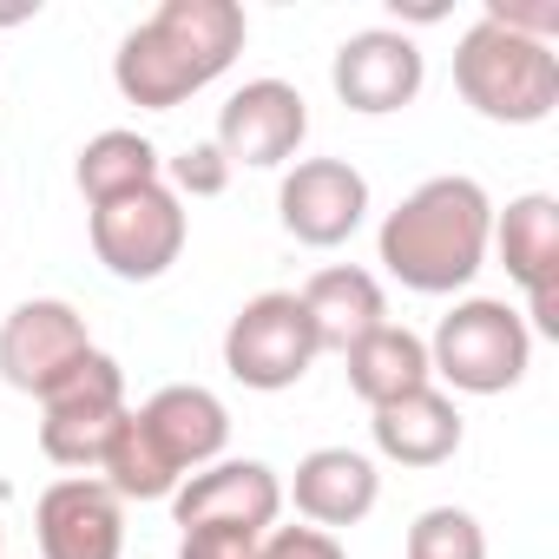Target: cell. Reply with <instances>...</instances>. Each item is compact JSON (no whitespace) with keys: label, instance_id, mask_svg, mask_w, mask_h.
I'll return each mask as SVG.
<instances>
[{"label":"cell","instance_id":"52a82bcc","mask_svg":"<svg viewBox=\"0 0 559 559\" xmlns=\"http://www.w3.org/2000/svg\"><path fill=\"white\" fill-rule=\"evenodd\" d=\"M317 356L323 349H317V330H310L297 290H263V297H250L230 317V330H224V369L243 389H257V395L297 389Z\"/></svg>","mask_w":559,"mask_h":559},{"label":"cell","instance_id":"4fadbf2b","mask_svg":"<svg viewBox=\"0 0 559 559\" xmlns=\"http://www.w3.org/2000/svg\"><path fill=\"white\" fill-rule=\"evenodd\" d=\"M421 80H428V60L421 47L402 34V27H362L336 47L330 60V86L349 112L362 119H382V112H402L421 99Z\"/></svg>","mask_w":559,"mask_h":559},{"label":"cell","instance_id":"cb8c5ba5","mask_svg":"<svg viewBox=\"0 0 559 559\" xmlns=\"http://www.w3.org/2000/svg\"><path fill=\"white\" fill-rule=\"evenodd\" d=\"M487 21H500V27H513V34H526V40H546L552 47V34H559V0H487L480 8Z\"/></svg>","mask_w":559,"mask_h":559},{"label":"cell","instance_id":"3957f363","mask_svg":"<svg viewBox=\"0 0 559 559\" xmlns=\"http://www.w3.org/2000/svg\"><path fill=\"white\" fill-rule=\"evenodd\" d=\"M224 448H230V408L198 382H165L158 395L119 415L99 474L119 500H171L198 467L224 461Z\"/></svg>","mask_w":559,"mask_h":559},{"label":"cell","instance_id":"7c38bea8","mask_svg":"<svg viewBox=\"0 0 559 559\" xmlns=\"http://www.w3.org/2000/svg\"><path fill=\"white\" fill-rule=\"evenodd\" d=\"M276 217L310 250H336L369 217V178L349 158H297L276 185Z\"/></svg>","mask_w":559,"mask_h":559},{"label":"cell","instance_id":"9c48e42d","mask_svg":"<svg viewBox=\"0 0 559 559\" xmlns=\"http://www.w3.org/2000/svg\"><path fill=\"white\" fill-rule=\"evenodd\" d=\"M93 356V330L67 297H27L0 323V382L21 395H47L60 376H73Z\"/></svg>","mask_w":559,"mask_h":559},{"label":"cell","instance_id":"603a6c76","mask_svg":"<svg viewBox=\"0 0 559 559\" xmlns=\"http://www.w3.org/2000/svg\"><path fill=\"white\" fill-rule=\"evenodd\" d=\"M257 559H349V552H343V539L323 533V526H270V533L257 539Z\"/></svg>","mask_w":559,"mask_h":559},{"label":"cell","instance_id":"8fae6325","mask_svg":"<svg viewBox=\"0 0 559 559\" xmlns=\"http://www.w3.org/2000/svg\"><path fill=\"white\" fill-rule=\"evenodd\" d=\"M487 257H500L507 276L520 284L526 330L533 336H559V204L546 191L507 198V211H493Z\"/></svg>","mask_w":559,"mask_h":559},{"label":"cell","instance_id":"484cf974","mask_svg":"<svg viewBox=\"0 0 559 559\" xmlns=\"http://www.w3.org/2000/svg\"><path fill=\"white\" fill-rule=\"evenodd\" d=\"M0 546H8V526H0Z\"/></svg>","mask_w":559,"mask_h":559},{"label":"cell","instance_id":"7a4b0ae2","mask_svg":"<svg viewBox=\"0 0 559 559\" xmlns=\"http://www.w3.org/2000/svg\"><path fill=\"white\" fill-rule=\"evenodd\" d=\"M250 40V21L237 0H165L158 14H145L119 53H112V86L139 112H171L191 93L217 86Z\"/></svg>","mask_w":559,"mask_h":559},{"label":"cell","instance_id":"30bf717a","mask_svg":"<svg viewBox=\"0 0 559 559\" xmlns=\"http://www.w3.org/2000/svg\"><path fill=\"white\" fill-rule=\"evenodd\" d=\"M304 139H310V106H304V93L290 86V80H243L224 106H217V132H211V145L230 158V171L237 165H250V171H276V165H290L297 152H304Z\"/></svg>","mask_w":559,"mask_h":559},{"label":"cell","instance_id":"9a60e30c","mask_svg":"<svg viewBox=\"0 0 559 559\" xmlns=\"http://www.w3.org/2000/svg\"><path fill=\"white\" fill-rule=\"evenodd\" d=\"M34 533H40V559H119L126 552V500L93 474H67L40 493Z\"/></svg>","mask_w":559,"mask_h":559},{"label":"cell","instance_id":"8992f818","mask_svg":"<svg viewBox=\"0 0 559 559\" xmlns=\"http://www.w3.org/2000/svg\"><path fill=\"white\" fill-rule=\"evenodd\" d=\"M86 230H93V257L106 263V276H119V284H158V276L185 257L191 211L158 178L145 191H126L112 204H93Z\"/></svg>","mask_w":559,"mask_h":559},{"label":"cell","instance_id":"ac0fdd59","mask_svg":"<svg viewBox=\"0 0 559 559\" xmlns=\"http://www.w3.org/2000/svg\"><path fill=\"white\" fill-rule=\"evenodd\" d=\"M297 304H304V317H310V330H317V349H330V356H349L369 330L389 323L382 276L362 270V263H330V270H317L310 284L297 290Z\"/></svg>","mask_w":559,"mask_h":559},{"label":"cell","instance_id":"d6986e66","mask_svg":"<svg viewBox=\"0 0 559 559\" xmlns=\"http://www.w3.org/2000/svg\"><path fill=\"white\" fill-rule=\"evenodd\" d=\"M343 369H349V389H356L369 408H389V402H402V395H415V389L435 382L428 343H421L415 330H402V323L369 330V336L343 356Z\"/></svg>","mask_w":559,"mask_h":559},{"label":"cell","instance_id":"5bb4252c","mask_svg":"<svg viewBox=\"0 0 559 559\" xmlns=\"http://www.w3.org/2000/svg\"><path fill=\"white\" fill-rule=\"evenodd\" d=\"M276 513H284V480H276L270 461H211L198 467L178 493H171V520L191 526H230V533H270Z\"/></svg>","mask_w":559,"mask_h":559},{"label":"cell","instance_id":"277c9868","mask_svg":"<svg viewBox=\"0 0 559 559\" xmlns=\"http://www.w3.org/2000/svg\"><path fill=\"white\" fill-rule=\"evenodd\" d=\"M454 93L493 126H546L559 106V53L480 14L454 47Z\"/></svg>","mask_w":559,"mask_h":559},{"label":"cell","instance_id":"ffe728a7","mask_svg":"<svg viewBox=\"0 0 559 559\" xmlns=\"http://www.w3.org/2000/svg\"><path fill=\"white\" fill-rule=\"evenodd\" d=\"M158 178H165L158 145H152L145 132H126V126L93 132V139L80 145V158H73V185H80L86 211H93V204H112V198H126V191H145V185H158Z\"/></svg>","mask_w":559,"mask_h":559},{"label":"cell","instance_id":"e0dca14e","mask_svg":"<svg viewBox=\"0 0 559 559\" xmlns=\"http://www.w3.org/2000/svg\"><path fill=\"white\" fill-rule=\"evenodd\" d=\"M461 435H467V421H461L454 395L435 389V382L389 402V408H369V441L395 467H441V461L461 454Z\"/></svg>","mask_w":559,"mask_h":559},{"label":"cell","instance_id":"44dd1931","mask_svg":"<svg viewBox=\"0 0 559 559\" xmlns=\"http://www.w3.org/2000/svg\"><path fill=\"white\" fill-rule=\"evenodd\" d=\"M408 559H487V533L467 507H428L408 526Z\"/></svg>","mask_w":559,"mask_h":559},{"label":"cell","instance_id":"ba28073f","mask_svg":"<svg viewBox=\"0 0 559 559\" xmlns=\"http://www.w3.org/2000/svg\"><path fill=\"white\" fill-rule=\"evenodd\" d=\"M126 408V369L106 349H93L73 376H60L40 395V454L53 467H99Z\"/></svg>","mask_w":559,"mask_h":559},{"label":"cell","instance_id":"7402d4cb","mask_svg":"<svg viewBox=\"0 0 559 559\" xmlns=\"http://www.w3.org/2000/svg\"><path fill=\"white\" fill-rule=\"evenodd\" d=\"M165 178H171L178 198H224V191H230V158H224L211 139H198V145H185L178 158H165Z\"/></svg>","mask_w":559,"mask_h":559},{"label":"cell","instance_id":"d4e9b609","mask_svg":"<svg viewBox=\"0 0 559 559\" xmlns=\"http://www.w3.org/2000/svg\"><path fill=\"white\" fill-rule=\"evenodd\" d=\"M178 559H257V533H230V526H191L178 539Z\"/></svg>","mask_w":559,"mask_h":559},{"label":"cell","instance_id":"2e32d148","mask_svg":"<svg viewBox=\"0 0 559 559\" xmlns=\"http://www.w3.org/2000/svg\"><path fill=\"white\" fill-rule=\"evenodd\" d=\"M290 500L323 533L362 526L376 513V500H382V467L362 448H310L297 461V474H290Z\"/></svg>","mask_w":559,"mask_h":559},{"label":"cell","instance_id":"6da1fadb","mask_svg":"<svg viewBox=\"0 0 559 559\" xmlns=\"http://www.w3.org/2000/svg\"><path fill=\"white\" fill-rule=\"evenodd\" d=\"M487 237H493V198L467 171L421 178L376 230V257L415 297H454L487 270Z\"/></svg>","mask_w":559,"mask_h":559},{"label":"cell","instance_id":"5b68a950","mask_svg":"<svg viewBox=\"0 0 559 559\" xmlns=\"http://www.w3.org/2000/svg\"><path fill=\"white\" fill-rule=\"evenodd\" d=\"M428 369L454 395H507L533 369V330L500 297H461L428 336Z\"/></svg>","mask_w":559,"mask_h":559}]
</instances>
